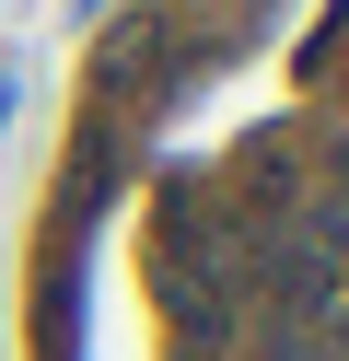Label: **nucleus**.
<instances>
[{
  "label": "nucleus",
  "instance_id": "f257e3e1",
  "mask_svg": "<svg viewBox=\"0 0 349 361\" xmlns=\"http://www.w3.org/2000/svg\"><path fill=\"white\" fill-rule=\"evenodd\" d=\"M338 187H349V140H338Z\"/></svg>",
  "mask_w": 349,
  "mask_h": 361
}]
</instances>
